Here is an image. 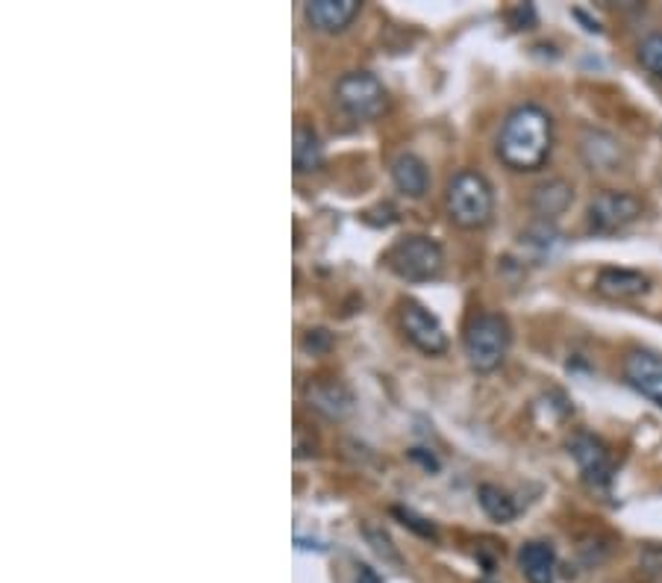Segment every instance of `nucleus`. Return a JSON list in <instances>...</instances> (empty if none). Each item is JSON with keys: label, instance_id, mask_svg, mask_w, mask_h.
I'll list each match as a JSON object with an SVG mask.
<instances>
[{"label": "nucleus", "instance_id": "obj_1", "mask_svg": "<svg viewBox=\"0 0 662 583\" xmlns=\"http://www.w3.org/2000/svg\"><path fill=\"white\" fill-rule=\"evenodd\" d=\"M554 147V121L548 110L525 103L509 112L500 124L498 156L512 172H539Z\"/></svg>", "mask_w": 662, "mask_h": 583}, {"label": "nucleus", "instance_id": "obj_2", "mask_svg": "<svg viewBox=\"0 0 662 583\" xmlns=\"http://www.w3.org/2000/svg\"><path fill=\"white\" fill-rule=\"evenodd\" d=\"M445 207L456 228L481 230L495 212V191L481 172H460L448 183Z\"/></svg>", "mask_w": 662, "mask_h": 583}, {"label": "nucleus", "instance_id": "obj_3", "mask_svg": "<svg viewBox=\"0 0 662 583\" xmlns=\"http://www.w3.org/2000/svg\"><path fill=\"white\" fill-rule=\"evenodd\" d=\"M463 345L474 372H495L507 360V351L512 345V328H509L507 316H500V312L474 316L465 328Z\"/></svg>", "mask_w": 662, "mask_h": 583}, {"label": "nucleus", "instance_id": "obj_4", "mask_svg": "<svg viewBox=\"0 0 662 583\" xmlns=\"http://www.w3.org/2000/svg\"><path fill=\"white\" fill-rule=\"evenodd\" d=\"M383 263H386V268H389L395 277H400V280L424 283L442 274V268H445V254H442L439 242H433L430 237L412 233V237L398 239V242L383 254Z\"/></svg>", "mask_w": 662, "mask_h": 583}, {"label": "nucleus", "instance_id": "obj_5", "mask_svg": "<svg viewBox=\"0 0 662 583\" xmlns=\"http://www.w3.org/2000/svg\"><path fill=\"white\" fill-rule=\"evenodd\" d=\"M336 103L351 119L374 121L389 110V91L374 74L351 72L345 77H339Z\"/></svg>", "mask_w": 662, "mask_h": 583}, {"label": "nucleus", "instance_id": "obj_6", "mask_svg": "<svg viewBox=\"0 0 662 583\" xmlns=\"http://www.w3.org/2000/svg\"><path fill=\"white\" fill-rule=\"evenodd\" d=\"M642 201L630 191L607 189L595 195L586 210V228L595 237H613L618 230L630 228L633 221L642 219Z\"/></svg>", "mask_w": 662, "mask_h": 583}, {"label": "nucleus", "instance_id": "obj_7", "mask_svg": "<svg viewBox=\"0 0 662 583\" xmlns=\"http://www.w3.org/2000/svg\"><path fill=\"white\" fill-rule=\"evenodd\" d=\"M400 328L418 351L435 356L448 351V333L442 321L418 301H400Z\"/></svg>", "mask_w": 662, "mask_h": 583}, {"label": "nucleus", "instance_id": "obj_8", "mask_svg": "<svg viewBox=\"0 0 662 583\" xmlns=\"http://www.w3.org/2000/svg\"><path fill=\"white\" fill-rule=\"evenodd\" d=\"M569 454L574 457V463L592 486H607L613 481V460H609L607 446L598 437H592L586 430L574 433L569 439Z\"/></svg>", "mask_w": 662, "mask_h": 583}, {"label": "nucleus", "instance_id": "obj_9", "mask_svg": "<svg viewBox=\"0 0 662 583\" xmlns=\"http://www.w3.org/2000/svg\"><path fill=\"white\" fill-rule=\"evenodd\" d=\"M625 381L648 402L662 407V354L653 351H630L625 356Z\"/></svg>", "mask_w": 662, "mask_h": 583}, {"label": "nucleus", "instance_id": "obj_10", "mask_svg": "<svg viewBox=\"0 0 662 583\" xmlns=\"http://www.w3.org/2000/svg\"><path fill=\"white\" fill-rule=\"evenodd\" d=\"M595 289L609 301H633V298H642L644 292L651 289V280L642 272H633V268L607 265L595 277Z\"/></svg>", "mask_w": 662, "mask_h": 583}, {"label": "nucleus", "instance_id": "obj_11", "mask_svg": "<svg viewBox=\"0 0 662 583\" xmlns=\"http://www.w3.org/2000/svg\"><path fill=\"white\" fill-rule=\"evenodd\" d=\"M581 156L592 172H621V165H625V147L616 136H609L604 130H586L583 133Z\"/></svg>", "mask_w": 662, "mask_h": 583}, {"label": "nucleus", "instance_id": "obj_12", "mask_svg": "<svg viewBox=\"0 0 662 583\" xmlns=\"http://www.w3.org/2000/svg\"><path fill=\"white\" fill-rule=\"evenodd\" d=\"M360 10H363L360 0H309L304 15L321 33H342L360 15Z\"/></svg>", "mask_w": 662, "mask_h": 583}, {"label": "nucleus", "instance_id": "obj_13", "mask_svg": "<svg viewBox=\"0 0 662 583\" xmlns=\"http://www.w3.org/2000/svg\"><path fill=\"white\" fill-rule=\"evenodd\" d=\"M307 398L309 407L327 419H345L347 413L354 410V395L339 381H316L307 389Z\"/></svg>", "mask_w": 662, "mask_h": 583}, {"label": "nucleus", "instance_id": "obj_14", "mask_svg": "<svg viewBox=\"0 0 662 583\" xmlns=\"http://www.w3.org/2000/svg\"><path fill=\"white\" fill-rule=\"evenodd\" d=\"M518 565H521L527 583L556 581V551L551 542H542V539L525 542L518 551Z\"/></svg>", "mask_w": 662, "mask_h": 583}, {"label": "nucleus", "instance_id": "obj_15", "mask_svg": "<svg viewBox=\"0 0 662 583\" xmlns=\"http://www.w3.org/2000/svg\"><path fill=\"white\" fill-rule=\"evenodd\" d=\"M572 183L554 177V180H544L536 186L533 195H530V207H533L536 216H542V221H554L556 216H563L572 207Z\"/></svg>", "mask_w": 662, "mask_h": 583}, {"label": "nucleus", "instance_id": "obj_16", "mask_svg": "<svg viewBox=\"0 0 662 583\" xmlns=\"http://www.w3.org/2000/svg\"><path fill=\"white\" fill-rule=\"evenodd\" d=\"M391 180L398 186V191H404L407 198H424L430 189V172L427 163L416 154H398L391 163Z\"/></svg>", "mask_w": 662, "mask_h": 583}, {"label": "nucleus", "instance_id": "obj_17", "mask_svg": "<svg viewBox=\"0 0 662 583\" xmlns=\"http://www.w3.org/2000/svg\"><path fill=\"white\" fill-rule=\"evenodd\" d=\"M291 163H295V172L309 174L318 172L324 165V145L321 139L309 124H298L295 128V139H291Z\"/></svg>", "mask_w": 662, "mask_h": 583}, {"label": "nucleus", "instance_id": "obj_18", "mask_svg": "<svg viewBox=\"0 0 662 583\" xmlns=\"http://www.w3.org/2000/svg\"><path fill=\"white\" fill-rule=\"evenodd\" d=\"M477 502H481L483 513H486L492 521H498V525H509V521L518 516L516 498H512L507 490L495 486V483H483L481 490H477Z\"/></svg>", "mask_w": 662, "mask_h": 583}, {"label": "nucleus", "instance_id": "obj_19", "mask_svg": "<svg viewBox=\"0 0 662 583\" xmlns=\"http://www.w3.org/2000/svg\"><path fill=\"white\" fill-rule=\"evenodd\" d=\"M639 63L662 80V33H651L648 38H642L639 45Z\"/></svg>", "mask_w": 662, "mask_h": 583}, {"label": "nucleus", "instance_id": "obj_20", "mask_svg": "<svg viewBox=\"0 0 662 583\" xmlns=\"http://www.w3.org/2000/svg\"><path fill=\"white\" fill-rule=\"evenodd\" d=\"M363 534H365V539L372 542V548H374V551H377V554L386 557V560H395V563H398L400 557H398V551H395V546H391L389 534H383L380 528H372V525H365Z\"/></svg>", "mask_w": 662, "mask_h": 583}, {"label": "nucleus", "instance_id": "obj_21", "mask_svg": "<svg viewBox=\"0 0 662 583\" xmlns=\"http://www.w3.org/2000/svg\"><path fill=\"white\" fill-rule=\"evenodd\" d=\"M395 516H398V519L404 521L407 528H412V530H416V534H421V537H430V539L435 537L433 525H430V521H424V519H418L416 513L404 510V507H395Z\"/></svg>", "mask_w": 662, "mask_h": 583}, {"label": "nucleus", "instance_id": "obj_22", "mask_svg": "<svg viewBox=\"0 0 662 583\" xmlns=\"http://www.w3.org/2000/svg\"><path fill=\"white\" fill-rule=\"evenodd\" d=\"M509 21H512V28L516 30H527L525 24H533L536 21V12H533V7H521V3H518V7H512V10H509V15H507Z\"/></svg>", "mask_w": 662, "mask_h": 583}, {"label": "nucleus", "instance_id": "obj_23", "mask_svg": "<svg viewBox=\"0 0 662 583\" xmlns=\"http://www.w3.org/2000/svg\"><path fill=\"white\" fill-rule=\"evenodd\" d=\"M574 19H581L583 24H586V30H589V33H600L598 21H589V19H586V12H583V10H574Z\"/></svg>", "mask_w": 662, "mask_h": 583}, {"label": "nucleus", "instance_id": "obj_24", "mask_svg": "<svg viewBox=\"0 0 662 583\" xmlns=\"http://www.w3.org/2000/svg\"><path fill=\"white\" fill-rule=\"evenodd\" d=\"M486 583H489V581H486Z\"/></svg>", "mask_w": 662, "mask_h": 583}]
</instances>
